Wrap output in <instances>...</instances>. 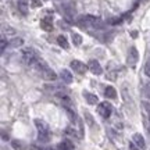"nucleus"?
Here are the masks:
<instances>
[{"instance_id": "1", "label": "nucleus", "mask_w": 150, "mask_h": 150, "mask_svg": "<svg viewBox=\"0 0 150 150\" xmlns=\"http://www.w3.org/2000/svg\"><path fill=\"white\" fill-rule=\"evenodd\" d=\"M76 25L81 28H86V29H96V31H100V29H104L106 28V24L99 18V17L95 16H79L78 20H76Z\"/></svg>"}, {"instance_id": "2", "label": "nucleus", "mask_w": 150, "mask_h": 150, "mask_svg": "<svg viewBox=\"0 0 150 150\" xmlns=\"http://www.w3.org/2000/svg\"><path fill=\"white\" fill-rule=\"evenodd\" d=\"M36 70L45 81H56L57 79V74L49 67V64L45 61V60H39V61H38Z\"/></svg>"}, {"instance_id": "3", "label": "nucleus", "mask_w": 150, "mask_h": 150, "mask_svg": "<svg viewBox=\"0 0 150 150\" xmlns=\"http://www.w3.org/2000/svg\"><path fill=\"white\" fill-rule=\"evenodd\" d=\"M21 57H22V61L25 63V64L31 65V64H35L39 61V53H38L36 49L33 47H25L22 49L21 52Z\"/></svg>"}, {"instance_id": "4", "label": "nucleus", "mask_w": 150, "mask_h": 150, "mask_svg": "<svg viewBox=\"0 0 150 150\" xmlns=\"http://www.w3.org/2000/svg\"><path fill=\"white\" fill-rule=\"evenodd\" d=\"M60 10H61V13H63V17H64L65 21L70 22V24L74 22L76 10H75V7L71 4V3H63V4L60 6Z\"/></svg>"}, {"instance_id": "5", "label": "nucleus", "mask_w": 150, "mask_h": 150, "mask_svg": "<svg viewBox=\"0 0 150 150\" xmlns=\"http://www.w3.org/2000/svg\"><path fill=\"white\" fill-rule=\"evenodd\" d=\"M97 112H99V114H100L103 118H108L110 115H111V112H112V106H111V103H108V102H102V103H99Z\"/></svg>"}, {"instance_id": "6", "label": "nucleus", "mask_w": 150, "mask_h": 150, "mask_svg": "<svg viewBox=\"0 0 150 150\" xmlns=\"http://www.w3.org/2000/svg\"><path fill=\"white\" fill-rule=\"evenodd\" d=\"M70 67H71V70L74 71V72H76V74H79V75L85 74L86 70H88V67H86L82 61H79V60H72V61H71V64H70Z\"/></svg>"}, {"instance_id": "7", "label": "nucleus", "mask_w": 150, "mask_h": 150, "mask_svg": "<svg viewBox=\"0 0 150 150\" xmlns=\"http://www.w3.org/2000/svg\"><path fill=\"white\" fill-rule=\"evenodd\" d=\"M138 59H139V54H138V50H136V47H132L129 49L128 52V57H127V61H128V65H131V67H135L136 65V63H138Z\"/></svg>"}, {"instance_id": "8", "label": "nucleus", "mask_w": 150, "mask_h": 150, "mask_svg": "<svg viewBox=\"0 0 150 150\" xmlns=\"http://www.w3.org/2000/svg\"><path fill=\"white\" fill-rule=\"evenodd\" d=\"M88 68L91 70L92 74H95V75H100L103 72L102 65H100V63H99L97 60H91V61L88 63Z\"/></svg>"}, {"instance_id": "9", "label": "nucleus", "mask_w": 150, "mask_h": 150, "mask_svg": "<svg viewBox=\"0 0 150 150\" xmlns=\"http://www.w3.org/2000/svg\"><path fill=\"white\" fill-rule=\"evenodd\" d=\"M40 28L46 32H52L53 31V18L52 17H45L40 20Z\"/></svg>"}, {"instance_id": "10", "label": "nucleus", "mask_w": 150, "mask_h": 150, "mask_svg": "<svg viewBox=\"0 0 150 150\" xmlns=\"http://www.w3.org/2000/svg\"><path fill=\"white\" fill-rule=\"evenodd\" d=\"M33 122H35V127L38 128V132H39V134H50V132H49V125L45 122V121L36 118Z\"/></svg>"}, {"instance_id": "11", "label": "nucleus", "mask_w": 150, "mask_h": 150, "mask_svg": "<svg viewBox=\"0 0 150 150\" xmlns=\"http://www.w3.org/2000/svg\"><path fill=\"white\" fill-rule=\"evenodd\" d=\"M132 142H134L135 145L138 146L139 149L145 150L146 149V142H145V138L142 136L140 134H135L134 136H132Z\"/></svg>"}, {"instance_id": "12", "label": "nucleus", "mask_w": 150, "mask_h": 150, "mask_svg": "<svg viewBox=\"0 0 150 150\" xmlns=\"http://www.w3.org/2000/svg\"><path fill=\"white\" fill-rule=\"evenodd\" d=\"M17 8L22 16H27L28 10H29V4H28L27 0H17Z\"/></svg>"}, {"instance_id": "13", "label": "nucleus", "mask_w": 150, "mask_h": 150, "mask_svg": "<svg viewBox=\"0 0 150 150\" xmlns=\"http://www.w3.org/2000/svg\"><path fill=\"white\" fill-rule=\"evenodd\" d=\"M60 78H61V81L63 82H65V83H71L72 82V74H71L68 70H61V72H60Z\"/></svg>"}, {"instance_id": "14", "label": "nucleus", "mask_w": 150, "mask_h": 150, "mask_svg": "<svg viewBox=\"0 0 150 150\" xmlns=\"http://www.w3.org/2000/svg\"><path fill=\"white\" fill-rule=\"evenodd\" d=\"M83 97L86 99V102L89 103V104H96L99 103V97L96 95H93L91 92H83Z\"/></svg>"}, {"instance_id": "15", "label": "nucleus", "mask_w": 150, "mask_h": 150, "mask_svg": "<svg viewBox=\"0 0 150 150\" xmlns=\"http://www.w3.org/2000/svg\"><path fill=\"white\" fill-rule=\"evenodd\" d=\"M57 43H59L60 47H63V49H68V47H70L68 40H67V38H65L64 35H59V36H57Z\"/></svg>"}, {"instance_id": "16", "label": "nucleus", "mask_w": 150, "mask_h": 150, "mask_svg": "<svg viewBox=\"0 0 150 150\" xmlns=\"http://www.w3.org/2000/svg\"><path fill=\"white\" fill-rule=\"evenodd\" d=\"M60 150H74V143L70 142V140H63L59 145Z\"/></svg>"}, {"instance_id": "17", "label": "nucleus", "mask_w": 150, "mask_h": 150, "mask_svg": "<svg viewBox=\"0 0 150 150\" xmlns=\"http://www.w3.org/2000/svg\"><path fill=\"white\" fill-rule=\"evenodd\" d=\"M104 95H106V97H108V99H115V97H117V92H115V89H114L112 86H107V88L104 89Z\"/></svg>"}, {"instance_id": "18", "label": "nucleus", "mask_w": 150, "mask_h": 150, "mask_svg": "<svg viewBox=\"0 0 150 150\" xmlns=\"http://www.w3.org/2000/svg\"><path fill=\"white\" fill-rule=\"evenodd\" d=\"M71 39H72V43H74L75 46H81V43H82V36H81L79 33H72L71 35Z\"/></svg>"}, {"instance_id": "19", "label": "nucleus", "mask_w": 150, "mask_h": 150, "mask_svg": "<svg viewBox=\"0 0 150 150\" xmlns=\"http://www.w3.org/2000/svg\"><path fill=\"white\" fill-rule=\"evenodd\" d=\"M11 46H13V47H21L22 45H24V39H22V38H14V39H13V40H11V43H10Z\"/></svg>"}, {"instance_id": "20", "label": "nucleus", "mask_w": 150, "mask_h": 150, "mask_svg": "<svg viewBox=\"0 0 150 150\" xmlns=\"http://www.w3.org/2000/svg\"><path fill=\"white\" fill-rule=\"evenodd\" d=\"M38 140L42 143H47L50 140V134H38Z\"/></svg>"}, {"instance_id": "21", "label": "nucleus", "mask_w": 150, "mask_h": 150, "mask_svg": "<svg viewBox=\"0 0 150 150\" xmlns=\"http://www.w3.org/2000/svg\"><path fill=\"white\" fill-rule=\"evenodd\" d=\"M11 146H13V149L14 150H22L24 149L21 140H13V142H11Z\"/></svg>"}, {"instance_id": "22", "label": "nucleus", "mask_w": 150, "mask_h": 150, "mask_svg": "<svg viewBox=\"0 0 150 150\" xmlns=\"http://www.w3.org/2000/svg\"><path fill=\"white\" fill-rule=\"evenodd\" d=\"M67 114H68V117H70V120L72 121V122H75L76 121V115H75V112L71 110V108H67Z\"/></svg>"}, {"instance_id": "23", "label": "nucleus", "mask_w": 150, "mask_h": 150, "mask_svg": "<svg viewBox=\"0 0 150 150\" xmlns=\"http://www.w3.org/2000/svg\"><path fill=\"white\" fill-rule=\"evenodd\" d=\"M6 45H7V40H6L4 38H1V40H0V50H1V53H4V50H6Z\"/></svg>"}, {"instance_id": "24", "label": "nucleus", "mask_w": 150, "mask_h": 150, "mask_svg": "<svg viewBox=\"0 0 150 150\" xmlns=\"http://www.w3.org/2000/svg\"><path fill=\"white\" fill-rule=\"evenodd\" d=\"M145 95L150 99V82H147L145 85Z\"/></svg>"}, {"instance_id": "25", "label": "nucleus", "mask_w": 150, "mask_h": 150, "mask_svg": "<svg viewBox=\"0 0 150 150\" xmlns=\"http://www.w3.org/2000/svg\"><path fill=\"white\" fill-rule=\"evenodd\" d=\"M145 74L150 78V60L146 63V65H145Z\"/></svg>"}, {"instance_id": "26", "label": "nucleus", "mask_w": 150, "mask_h": 150, "mask_svg": "<svg viewBox=\"0 0 150 150\" xmlns=\"http://www.w3.org/2000/svg\"><path fill=\"white\" fill-rule=\"evenodd\" d=\"M85 117H86V120H88L89 125H93V118L91 117V114H89V112H85Z\"/></svg>"}, {"instance_id": "27", "label": "nucleus", "mask_w": 150, "mask_h": 150, "mask_svg": "<svg viewBox=\"0 0 150 150\" xmlns=\"http://www.w3.org/2000/svg\"><path fill=\"white\" fill-rule=\"evenodd\" d=\"M129 150H142V149H139V147L135 145L134 142H131V143H129Z\"/></svg>"}, {"instance_id": "28", "label": "nucleus", "mask_w": 150, "mask_h": 150, "mask_svg": "<svg viewBox=\"0 0 150 150\" xmlns=\"http://www.w3.org/2000/svg\"><path fill=\"white\" fill-rule=\"evenodd\" d=\"M32 6H33V7H38V6H40V1H38V0H32Z\"/></svg>"}, {"instance_id": "29", "label": "nucleus", "mask_w": 150, "mask_h": 150, "mask_svg": "<svg viewBox=\"0 0 150 150\" xmlns=\"http://www.w3.org/2000/svg\"><path fill=\"white\" fill-rule=\"evenodd\" d=\"M143 1H147V0H143Z\"/></svg>"}]
</instances>
